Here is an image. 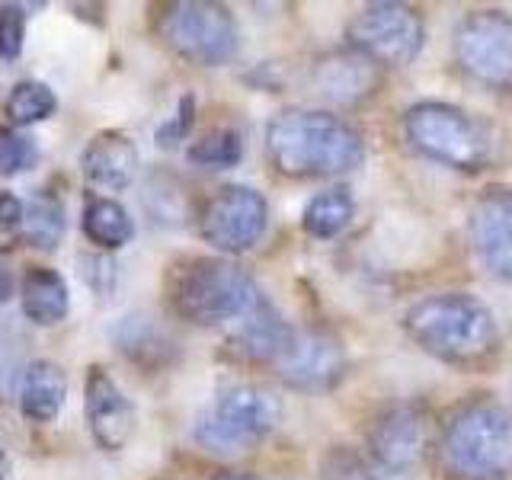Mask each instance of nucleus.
<instances>
[{
	"label": "nucleus",
	"instance_id": "1",
	"mask_svg": "<svg viewBox=\"0 0 512 480\" xmlns=\"http://www.w3.org/2000/svg\"><path fill=\"white\" fill-rule=\"evenodd\" d=\"M266 151L282 176H340L362 164V135L330 112L288 109L266 128Z\"/></svg>",
	"mask_w": 512,
	"mask_h": 480
},
{
	"label": "nucleus",
	"instance_id": "5",
	"mask_svg": "<svg viewBox=\"0 0 512 480\" xmlns=\"http://www.w3.org/2000/svg\"><path fill=\"white\" fill-rule=\"evenodd\" d=\"M407 144L432 164L474 173L490 160V135L468 112L448 103H416L404 116Z\"/></svg>",
	"mask_w": 512,
	"mask_h": 480
},
{
	"label": "nucleus",
	"instance_id": "18",
	"mask_svg": "<svg viewBox=\"0 0 512 480\" xmlns=\"http://www.w3.org/2000/svg\"><path fill=\"white\" fill-rule=\"evenodd\" d=\"M20 304H23V314L32 320V324L55 327L71 311L68 285H64V279L55 269L29 266L23 282H20Z\"/></svg>",
	"mask_w": 512,
	"mask_h": 480
},
{
	"label": "nucleus",
	"instance_id": "13",
	"mask_svg": "<svg viewBox=\"0 0 512 480\" xmlns=\"http://www.w3.org/2000/svg\"><path fill=\"white\" fill-rule=\"evenodd\" d=\"M368 455L378 471L407 474L426 455V423L413 407H394L368 432Z\"/></svg>",
	"mask_w": 512,
	"mask_h": 480
},
{
	"label": "nucleus",
	"instance_id": "21",
	"mask_svg": "<svg viewBox=\"0 0 512 480\" xmlns=\"http://www.w3.org/2000/svg\"><path fill=\"white\" fill-rule=\"evenodd\" d=\"M84 234L103 250L125 247L135 234V224L128 218L125 205L116 199H93L84 208Z\"/></svg>",
	"mask_w": 512,
	"mask_h": 480
},
{
	"label": "nucleus",
	"instance_id": "3",
	"mask_svg": "<svg viewBox=\"0 0 512 480\" xmlns=\"http://www.w3.org/2000/svg\"><path fill=\"white\" fill-rule=\"evenodd\" d=\"M439 458L448 480H503L512 471V410L493 397L461 404L445 420Z\"/></svg>",
	"mask_w": 512,
	"mask_h": 480
},
{
	"label": "nucleus",
	"instance_id": "29",
	"mask_svg": "<svg viewBox=\"0 0 512 480\" xmlns=\"http://www.w3.org/2000/svg\"><path fill=\"white\" fill-rule=\"evenodd\" d=\"M23 237V202L13 192H0V253L16 247Z\"/></svg>",
	"mask_w": 512,
	"mask_h": 480
},
{
	"label": "nucleus",
	"instance_id": "8",
	"mask_svg": "<svg viewBox=\"0 0 512 480\" xmlns=\"http://www.w3.org/2000/svg\"><path fill=\"white\" fill-rule=\"evenodd\" d=\"M279 416H282L279 400L266 388L234 384V388L218 394L212 416L199 426L196 436L212 452H224V448H240L263 439L266 432L276 429Z\"/></svg>",
	"mask_w": 512,
	"mask_h": 480
},
{
	"label": "nucleus",
	"instance_id": "30",
	"mask_svg": "<svg viewBox=\"0 0 512 480\" xmlns=\"http://www.w3.org/2000/svg\"><path fill=\"white\" fill-rule=\"evenodd\" d=\"M80 276L93 292L109 295L112 285H116V263L109 256H80Z\"/></svg>",
	"mask_w": 512,
	"mask_h": 480
},
{
	"label": "nucleus",
	"instance_id": "17",
	"mask_svg": "<svg viewBox=\"0 0 512 480\" xmlns=\"http://www.w3.org/2000/svg\"><path fill=\"white\" fill-rule=\"evenodd\" d=\"M288 340H292V327L266 301H260L247 317H240V327L228 340V352L244 362H276Z\"/></svg>",
	"mask_w": 512,
	"mask_h": 480
},
{
	"label": "nucleus",
	"instance_id": "12",
	"mask_svg": "<svg viewBox=\"0 0 512 480\" xmlns=\"http://www.w3.org/2000/svg\"><path fill=\"white\" fill-rule=\"evenodd\" d=\"M279 378L298 391H327L346 372V352L333 336L320 330L295 333L276 359Z\"/></svg>",
	"mask_w": 512,
	"mask_h": 480
},
{
	"label": "nucleus",
	"instance_id": "16",
	"mask_svg": "<svg viewBox=\"0 0 512 480\" xmlns=\"http://www.w3.org/2000/svg\"><path fill=\"white\" fill-rule=\"evenodd\" d=\"M314 90L330 103H359L378 87V64L359 52H333L314 64Z\"/></svg>",
	"mask_w": 512,
	"mask_h": 480
},
{
	"label": "nucleus",
	"instance_id": "23",
	"mask_svg": "<svg viewBox=\"0 0 512 480\" xmlns=\"http://www.w3.org/2000/svg\"><path fill=\"white\" fill-rule=\"evenodd\" d=\"M119 346L128 359H135L141 365H157L167 359V340L160 336V330L151 324V317H128L119 333Z\"/></svg>",
	"mask_w": 512,
	"mask_h": 480
},
{
	"label": "nucleus",
	"instance_id": "32",
	"mask_svg": "<svg viewBox=\"0 0 512 480\" xmlns=\"http://www.w3.org/2000/svg\"><path fill=\"white\" fill-rule=\"evenodd\" d=\"M13 295V276L7 266H0V304H7Z\"/></svg>",
	"mask_w": 512,
	"mask_h": 480
},
{
	"label": "nucleus",
	"instance_id": "26",
	"mask_svg": "<svg viewBox=\"0 0 512 480\" xmlns=\"http://www.w3.org/2000/svg\"><path fill=\"white\" fill-rule=\"evenodd\" d=\"M36 164V144L13 128L0 125V176H16Z\"/></svg>",
	"mask_w": 512,
	"mask_h": 480
},
{
	"label": "nucleus",
	"instance_id": "2",
	"mask_svg": "<svg viewBox=\"0 0 512 480\" xmlns=\"http://www.w3.org/2000/svg\"><path fill=\"white\" fill-rule=\"evenodd\" d=\"M404 330L426 356L471 368L487 362L500 346V327L484 301L464 292H445L416 301L404 314Z\"/></svg>",
	"mask_w": 512,
	"mask_h": 480
},
{
	"label": "nucleus",
	"instance_id": "19",
	"mask_svg": "<svg viewBox=\"0 0 512 480\" xmlns=\"http://www.w3.org/2000/svg\"><path fill=\"white\" fill-rule=\"evenodd\" d=\"M64 397H68V378H64L61 365L39 359L26 368L23 388H20V407H23L26 420H32V423L55 420Z\"/></svg>",
	"mask_w": 512,
	"mask_h": 480
},
{
	"label": "nucleus",
	"instance_id": "4",
	"mask_svg": "<svg viewBox=\"0 0 512 480\" xmlns=\"http://www.w3.org/2000/svg\"><path fill=\"white\" fill-rule=\"evenodd\" d=\"M263 301L247 269L228 260H192L173 276L170 304L189 324L221 327L247 317Z\"/></svg>",
	"mask_w": 512,
	"mask_h": 480
},
{
	"label": "nucleus",
	"instance_id": "31",
	"mask_svg": "<svg viewBox=\"0 0 512 480\" xmlns=\"http://www.w3.org/2000/svg\"><path fill=\"white\" fill-rule=\"evenodd\" d=\"M192 109H196L192 96H183V100H180V112H176V116L157 132V144H160V148H176V144L183 141V135L189 132V125H192Z\"/></svg>",
	"mask_w": 512,
	"mask_h": 480
},
{
	"label": "nucleus",
	"instance_id": "22",
	"mask_svg": "<svg viewBox=\"0 0 512 480\" xmlns=\"http://www.w3.org/2000/svg\"><path fill=\"white\" fill-rule=\"evenodd\" d=\"M64 234V205L52 192H36L23 205V237L39 250H55Z\"/></svg>",
	"mask_w": 512,
	"mask_h": 480
},
{
	"label": "nucleus",
	"instance_id": "27",
	"mask_svg": "<svg viewBox=\"0 0 512 480\" xmlns=\"http://www.w3.org/2000/svg\"><path fill=\"white\" fill-rule=\"evenodd\" d=\"M324 480H384V477L378 474L375 464H368L356 452L336 448L324 461Z\"/></svg>",
	"mask_w": 512,
	"mask_h": 480
},
{
	"label": "nucleus",
	"instance_id": "6",
	"mask_svg": "<svg viewBox=\"0 0 512 480\" xmlns=\"http://www.w3.org/2000/svg\"><path fill=\"white\" fill-rule=\"evenodd\" d=\"M160 36L192 64L215 68L237 55V23L228 7L208 0H186L173 4L160 16Z\"/></svg>",
	"mask_w": 512,
	"mask_h": 480
},
{
	"label": "nucleus",
	"instance_id": "10",
	"mask_svg": "<svg viewBox=\"0 0 512 480\" xmlns=\"http://www.w3.org/2000/svg\"><path fill=\"white\" fill-rule=\"evenodd\" d=\"M269 221L266 199L250 186H224L199 212V234L221 253H244L256 247Z\"/></svg>",
	"mask_w": 512,
	"mask_h": 480
},
{
	"label": "nucleus",
	"instance_id": "25",
	"mask_svg": "<svg viewBox=\"0 0 512 480\" xmlns=\"http://www.w3.org/2000/svg\"><path fill=\"white\" fill-rule=\"evenodd\" d=\"M240 157H244V141H240L234 128H221V132L205 135L189 148L192 164L208 170H231L240 164Z\"/></svg>",
	"mask_w": 512,
	"mask_h": 480
},
{
	"label": "nucleus",
	"instance_id": "9",
	"mask_svg": "<svg viewBox=\"0 0 512 480\" xmlns=\"http://www.w3.org/2000/svg\"><path fill=\"white\" fill-rule=\"evenodd\" d=\"M426 39L423 16L404 4H372L349 23L352 52L375 64H410Z\"/></svg>",
	"mask_w": 512,
	"mask_h": 480
},
{
	"label": "nucleus",
	"instance_id": "14",
	"mask_svg": "<svg viewBox=\"0 0 512 480\" xmlns=\"http://www.w3.org/2000/svg\"><path fill=\"white\" fill-rule=\"evenodd\" d=\"M84 410L87 426L96 445L106 452H119L135 436V407L125 391L112 381L103 368H90L84 384Z\"/></svg>",
	"mask_w": 512,
	"mask_h": 480
},
{
	"label": "nucleus",
	"instance_id": "20",
	"mask_svg": "<svg viewBox=\"0 0 512 480\" xmlns=\"http://www.w3.org/2000/svg\"><path fill=\"white\" fill-rule=\"evenodd\" d=\"M352 215H356V202H352L349 189L343 186H333V189H324L317 192V196L304 205V215H301V224L304 231L317 240H330L340 231L349 228Z\"/></svg>",
	"mask_w": 512,
	"mask_h": 480
},
{
	"label": "nucleus",
	"instance_id": "28",
	"mask_svg": "<svg viewBox=\"0 0 512 480\" xmlns=\"http://www.w3.org/2000/svg\"><path fill=\"white\" fill-rule=\"evenodd\" d=\"M23 39H26V13L16 4L0 7V58L16 61L23 52Z\"/></svg>",
	"mask_w": 512,
	"mask_h": 480
},
{
	"label": "nucleus",
	"instance_id": "24",
	"mask_svg": "<svg viewBox=\"0 0 512 480\" xmlns=\"http://www.w3.org/2000/svg\"><path fill=\"white\" fill-rule=\"evenodd\" d=\"M55 109H58V100H55L52 87L39 84V80H23V84H16L7 96V116L16 125L42 122L52 116Z\"/></svg>",
	"mask_w": 512,
	"mask_h": 480
},
{
	"label": "nucleus",
	"instance_id": "11",
	"mask_svg": "<svg viewBox=\"0 0 512 480\" xmlns=\"http://www.w3.org/2000/svg\"><path fill=\"white\" fill-rule=\"evenodd\" d=\"M468 240L493 279L512 282V189H487L468 215Z\"/></svg>",
	"mask_w": 512,
	"mask_h": 480
},
{
	"label": "nucleus",
	"instance_id": "7",
	"mask_svg": "<svg viewBox=\"0 0 512 480\" xmlns=\"http://www.w3.org/2000/svg\"><path fill=\"white\" fill-rule=\"evenodd\" d=\"M455 61L477 84L512 93V16L477 10L455 29Z\"/></svg>",
	"mask_w": 512,
	"mask_h": 480
},
{
	"label": "nucleus",
	"instance_id": "15",
	"mask_svg": "<svg viewBox=\"0 0 512 480\" xmlns=\"http://www.w3.org/2000/svg\"><path fill=\"white\" fill-rule=\"evenodd\" d=\"M138 167H141L138 148L132 144V138L119 132H100L96 138H90L84 154H80L84 180L106 192H119L132 186Z\"/></svg>",
	"mask_w": 512,
	"mask_h": 480
},
{
	"label": "nucleus",
	"instance_id": "33",
	"mask_svg": "<svg viewBox=\"0 0 512 480\" xmlns=\"http://www.w3.org/2000/svg\"><path fill=\"white\" fill-rule=\"evenodd\" d=\"M218 480H260V477H253V474H221Z\"/></svg>",
	"mask_w": 512,
	"mask_h": 480
}]
</instances>
